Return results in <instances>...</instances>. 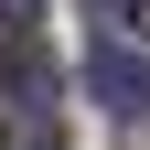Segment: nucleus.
<instances>
[{
  "mask_svg": "<svg viewBox=\"0 0 150 150\" xmlns=\"http://www.w3.org/2000/svg\"><path fill=\"white\" fill-rule=\"evenodd\" d=\"M0 22H32V0H0Z\"/></svg>",
  "mask_w": 150,
  "mask_h": 150,
  "instance_id": "obj_4",
  "label": "nucleus"
},
{
  "mask_svg": "<svg viewBox=\"0 0 150 150\" xmlns=\"http://www.w3.org/2000/svg\"><path fill=\"white\" fill-rule=\"evenodd\" d=\"M86 86H97L118 118H139V107H150V64H139L129 43H97V54H86Z\"/></svg>",
  "mask_w": 150,
  "mask_h": 150,
  "instance_id": "obj_1",
  "label": "nucleus"
},
{
  "mask_svg": "<svg viewBox=\"0 0 150 150\" xmlns=\"http://www.w3.org/2000/svg\"><path fill=\"white\" fill-rule=\"evenodd\" d=\"M0 150H54V139H43V118H32V129H22V139H0Z\"/></svg>",
  "mask_w": 150,
  "mask_h": 150,
  "instance_id": "obj_3",
  "label": "nucleus"
},
{
  "mask_svg": "<svg viewBox=\"0 0 150 150\" xmlns=\"http://www.w3.org/2000/svg\"><path fill=\"white\" fill-rule=\"evenodd\" d=\"M97 11H107L118 32H150V0H97Z\"/></svg>",
  "mask_w": 150,
  "mask_h": 150,
  "instance_id": "obj_2",
  "label": "nucleus"
}]
</instances>
